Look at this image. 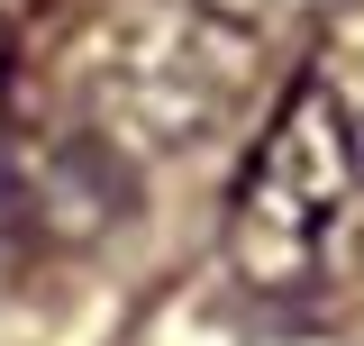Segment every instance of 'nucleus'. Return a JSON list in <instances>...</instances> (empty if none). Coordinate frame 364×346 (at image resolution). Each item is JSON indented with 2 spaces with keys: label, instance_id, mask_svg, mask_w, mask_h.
<instances>
[{
  "label": "nucleus",
  "instance_id": "nucleus-2",
  "mask_svg": "<svg viewBox=\"0 0 364 346\" xmlns=\"http://www.w3.org/2000/svg\"><path fill=\"white\" fill-rule=\"evenodd\" d=\"M355 119H346V91L337 83H291V100L273 110L264 146H255V164L237 182V201H228V256L237 273L255 283V292H291V283H310L318 256H328V237H337V219L355 201Z\"/></svg>",
  "mask_w": 364,
  "mask_h": 346
},
{
  "label": "nucleus",
  "instance_id": "nucleus-3",
  "mask_svg": "<svg viewBox=\"0 0 364 346\" xmlns=\"http://www.w3.org/2000/svg\"><path fill=\"white\" fill-rule=\"evenodd\" d=\"M9 64H18V37H9V19H0V100H9Z\"/></svg>",
  "mask_w": 364,
  "mask_h": 346
},
{
  "label": "nucleus",
  "instance_id": "nucleus-1",
  "mask_svg": "<svg viewBox=\"0 0 364 346\" xmlns=\"http://www.w3.org/2000/svg\"><path fill=\"white\" fill-rule=\"evenodd\" d=\"M255 83V28L200 0H146L91 46V119L128 146H191Z\"/></svg>",
  "mask_w": 364,
  "mask_h": 346
}]
</instances>
